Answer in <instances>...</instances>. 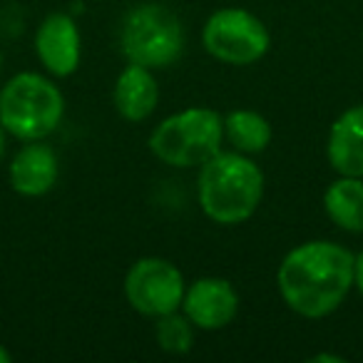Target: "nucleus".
I'll return each instance as SVG.
<instances>
[{"label":"nucleus","mask_w":363,"mask_h":363,"mask_svg":"<svg viewBox=\"0 0 363 363\" xmlns=\"http://www.w3.org/2000/svg\"><path fill=\"white\" fill-rule=\"evenodd\" d=\"M11 358H13V356H11V353H8V351H6V348L0 346V363H11Z\"/></svg>","instance_id":"nucleus-18"},{"label":"nucleus","mask_w":363,"mask_h":363,"mask_svg":"<svg viewBox=\"0 0 363 363\" xmlns=\"http://www.w3.org/2000/svg\"><path fill=\"white\" fill-rule=\"evenodd\" d=\"M353 286H356L363 296V252L353 259Z\"/></svg>","instance_id":"nucleus-16"},{"label":"nucleus","mask_w":363,"mask_h":363,"mask_svg":"<svg viewBox=\"0 0 363 363\" xmlns=\"http://www.w3.org/2000/svg\"><path fill=\"white\" fill-rule=\"evenodd\" d=\"M62 112V92L38 72H21L0 90V125L18 140L35 142L52 135Z\"/></svg>","instance_id":"nucleus-3"},{"label":"nucleus","mask_w":363,"mask_h":363,"mask_svg":"<svg viewBox=\"0 0 363 363\" xmlns=\"http://www.w3.org/2000/svg\"><path fill=\"white\" fill-rule=\"evenodd\" d=\"M60 164L57 155L48 145H28L16 155L11 164V187L23 197H43L55 187Z\"/></svg>","instance_id":"nucleus-10"},{"label":"nucleus","mask_w":363,"mask_h":363,"mask_svg":"<svg viewBox=\"0 0 363 363\" xmlns=\"http://www.w3.org/2000/svg\"><path fill=\"white\" fill-rule=\"evenodd\" d=\"M115 110L120 112L125 120L142 122L157 110L160 102V87L152 75L150 67L142 65H127L120 72L115 82Z\"/></svg>","instance_id":"nucleus-12"},{"label":"nucleus","mask_w":363,"mask_h":363,"mask_svg":"<svg viewBox=\"0 0 363 363\" xmlns=\"http://www.w3.org/2000/svg\"><path fill=\"white\" fill-rule=\"evenodd\" d=\"M197 184L202 212L227 227L254 217L264 197V172L242 152L219 150L202 164Z\"/></svg>","instance_id":"nucleus-2"},{"label":"nucleus","mask_w":363,"mask_h":363,"mask_svg":"<svg viewBox=\"0 0 363 363\" xmlns=\"http://www.w3.org/2000/svg\"><path fill=\"white\" fill-rule=\"evenodd\" d=\"M207 52L227 65H252L267 55L272 38L254 13L242 8H222L202 30Z\"/></svg>","instance_id":"nucleus-6"},{"label":"nucleus","mask_w":363,"mask_h":363,"mask_svg":"<svg viewBox=\"0 0 363 363\" xmlns=\"http://www.w3.org/2000/svg\"><path fill=\"white\" fill-rule=\"evenodd\" d=\"M35 50L48 72L67 77L80 65V30L65 13H52L40 23L35 35Z\"/></svg>","instance_id":"nucleus-9"},{"label":"nucleus","mask_w":363,"mask_h":363,"mask_svg":"<svg viewBox=\"0 0 363 363\" xmlns=\"http://www.w3.org/2000/svg\"><path fill=\"white\" fill-rule=\"evenodd\" d=\"M224 135L242 155H257L272 142V125L254 110H234L224 117Z\"/></svg>","instance_id":"nucleus-14"},{"label":"nucleus","mask_w":363,"mask_h":363,"mask_svg":"<svg viewBox=\"0 0 363 363\" xmlns=\"http://www.w3.org/2000/svg\"><path fill=\"white\" fill-rule=\"evenodd\" d=\"M120 48L132 65L150 70L174 65L184 50L179 18L157 3L135 8L122 23Z\"/></svg>","instance_id":"nucleus-5"},{"label":"nucleus","mask_w":363,"mask_h":363,"mask_svg":"<svg viewBox=\"0 0 363 363\" xmlns=\"http://www.w3.org/2000/svg\"><path fill=\"white\" fill-rule=\"evenodd\" d=\"M184 316L202 331H219L237 318L239 294L227 279L207 277L194 281L182 298Z\"/></svg>","instance_id":"nucleus-8"},{"label":"nucleus","mask_w":363,"mask_h":363,"mask_svg":"<svg viewBox=\"0 0 363 363\" xmlns=\"http://www.w3.org/2000/svg\"><path fill=\"white\" fill-rule=\"evenodd\" d=\"M155 336H157V343H160L167 353H189L192 351V343H194L192 321H189L187 316H179L177 311L157 318Z\"/></svg>","instance_id":"nucleus-15"},{"label":"nucleus","mask_w":363,"mask_h":363,"mask_svg":"<svg viewBox=\"0 0 363 363\" xmlns=\"http://www.w3.org/2000/svg\"><path fill=\"white\" fill-rule=\"evenodd\" d=\"M0 65H3V52H0Z\"/></svg>","instance_id":"nucleus-19"},{"label":"nucleus","mask_w":363,"mask_h":363,"mask_svg":"<svg viewBox=\"0 0 363 363\" xmlns=\"http://www.w3.org/2000/svg\"><path fill=\"white\" fill-rule=\"evenodd\" d=\"M326 155L338 174L363 179V105L348 107L331 125Z\"/></svg>","instance_id":"nucleus-11"},{"label":"nucleus","mask_w":363,"mask_h":363,"mask_svg":"<svg viewBox=\"0 0 363 363\" xmlns=\"http://www.w3.org/2000/svg\"><path fill=\"white\" fill-rule=\"evenodd\" d=\"M353 259L356 257L336 242L298 244L279 267V294L298 316H328L351 291Z\"/></svg>","instance_id":"nucleus-1"},{"label":"nucleus","mask_w":363,"mask_h":363,"mask_svg":"<svg viewBox=\"0 0 363 363\" xmlns=\"http://www.w3.org/2000/svg\"><path fill=\"white\" fill-rule=\"evenodd\" d=\"M6 155V127L0 125V160Z\"/></svg>","instance_id":"nucleus-17"},{"label":"nucleus","mask_w":363,"mask_h":363,"mask_svg":"<svg viewBox=\"0 0 363 363\" xmlns=\"http://www.w3.org/2000/svg\"><path fill=\"white\" fill-rule=\"evenodd\" d=\"M224 120L209 107H189L169 115L150 135V150L169 167H202L222 150Z\"/></svg>","instance_id":"nucleus-4"},{"label":"nucleus","mask_w":363,"mask_h":363,"mask_svg":"<svg viewBox=\"0 0 363 363\" xmlns=\"http://www.w3.org/2000/svg\"><path fill=\"white\" fill-rule=\"evenodd\" d=\"M323 209L338 229L363 234V179L343 177L331 182L323 194Z\"/></svg>","instance_id":"nucleus-13"},{"label":"nucleus","mask_w":363,"mask_h":363,"mask_svg":"<svg viewBox=\"0 0 363 363\" xmlns=\"http://www.w3.org/2000/svg\"><path fill=\"white\" fill-rule=\"evenodd\" d=\"M184 277L182 272L160 257H145L132 264L125 277V296L137 313L160 318L179 311L184 298Z\"/></svg>","instance_id":"nucleus-7"}]
</instances>
